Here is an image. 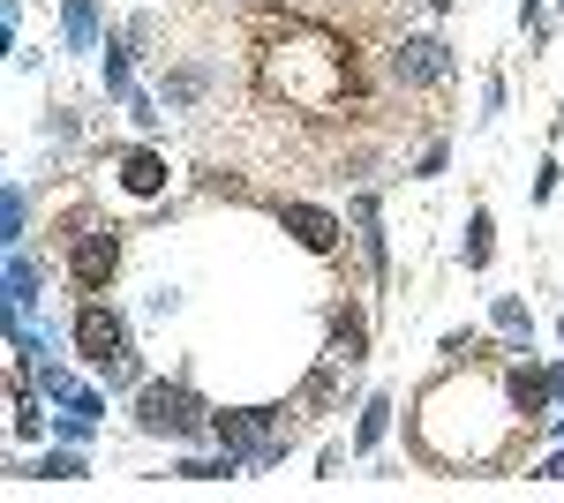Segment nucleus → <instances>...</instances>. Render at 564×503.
I'll return each mask as SVG.
<instances>
[{"mask_svg": "<svg viewBox=\"0 0 564 503\" xmlns=\"http://www.w3.org/2000/svg\"><path fill=\"white\" fill-rule=\"evenodd\" d=\"M257 76L302 113H339L354 98V45L316 15H257Z\"/></svg>", "mask_w": 564, "mask_h": 503, "instance_id": "1", "label": "nucleus"}, {"mask_svg": "<svg viewBox=\"0 0 564 503\" xmlns=\"http://www.w3.org/2000/svg\"><path fill=\"white\" fill-rule=\"evenodd\" d=\"M512 420H520V406H512V391L497 376H444V383L422 391L414 436L444 466H489V459H505Z\"/></svg>", "mask_w": 564, "mask_h": 503, "instance_id": "2", "label": "nucleus"}, {"mask_svg": "<svg viewBox=\"0 0 564 503\" xmlns=\"http://www.w3.org/2000/svg\"><path fill=\"white\" fill-rule=\"evenodd\" d=\"M135 428H143V436L188 444V436L212 428V414H204V398H196L188 383H143V391H135Z\"/></svg>", "mask_w": 564, "mask_h": 503, "instance_id": "3", "label": "nucleus"}, {"mask_svg": "<svg viewBox=\"0 0 564 503\" xmlns=\"http://www.w3.org/2000/svg\"><path fill=\"white\" fill-rule=\"evenodd\" d=\"M76 353H84L90 369L106 376L113 361H129V324H121L113 308H98V300H84V308H76Z\"/></svg>", "mask_w": 564, "mask_h": 503, "instance_id": "4", "label": "nucleus"}, {"mask_svg": "<svg viewBox=\"0 0 564 503\" xmlns=\"http://www.w3.org/2000/svg\"><path fill=\"white\" fill-rule=\"evenodd\" d=\"M113 263H121V233H113V226H76V233H68V278H76L84 294H98V286L113 278Z\"/></svg>", "mask_w": 564, "mask_h": 503, "instance_id": "5", "label": "nucleus"}, {"mask_svg": "<svg viewBox=\"0 0 564 503\" xmlns=\"http://www.w3.org/2000/svg\"><path fill=\"white\" fill-rule=\"evenodd\" d=\"M391 76L414 90H436L444 76H452V45L444 39H399L391 45Z\"/></svg>", "mask_w": 564, "mask_h": 503, "instance_id": "6", "label": "nucleus"}, {"mask_svg": "<svg viewBox=\"0 0 564 503\" xmlns=\"http://www.w3.org/2000/svg\"><path fill=\"white\" fill-rule=\"evenodd\" d=\"M279 226H286L308 255H332V249H339V218H332V210H316V204H279Z\"/></svg>", "mask_w": 564, "mask_h": 503, "instance_id": "7", "label": "nucleus"}, {"mask_svg": "<svg viewBox=\"0 0 564 503\" xmlns=\"http://www.w3.org/2000/svg\"><path fill=\"white\" fill-rule=\"evenodd\" d=\"M39 294H45V263L15 249V255H8V308H15V316H31V300H39Z\"/></svg>", "mask_w": 564, "mask_h": 503, "instance_id": "8", "label": "nucleus"}, {"mask_svg": "<svg viewBox=\"0 0 564 503\" xmlns=\"http://www.w3.org/2000/svg\"><path fill=\"white\" fill-rule=\"evenodd\" d=\"M121 188H129V196H159V188H166V158H159V151H129V158H121Z\"/></svg>", "mask_w": 564, "mask_h": 503, "instance_id": "9", "label": "nucleus"}, {"mask_svg": "<svg viewBox=\"0 0 564 503\" xmlns=\"http://www.w3.org/2000/svg\"><path fill=\"white\" fill-rule=\"evenodd\" d=\"M489 316H497V331L512 338V353H527V338H534V308H527L520 294H497V308H489Z\"/></svg>", "mask_w": 564, "mask_h": 503, "instance_id": "10", "label": "nucleus"}, {"mask_svg": "<svg viewBox=\"0 0 564 503\" xmlns=\"http://www.w3.org/2000/svg\"><path fill=\"white\" fill-rule=\"evenodd\" d=\"M61 23H68V45L90 53V45H98V0H68V8H61Z\"/></svg>", "mask_w": 564, "mask_h": 503, "instance_id": "11", "label": "nucleus"}, {"mask_svg": "<svg viewBox=\"0 0 564 503\" xmlns=\"http://www.w3.org/2000/svg\"><path fill=\"white\" fill-rule=\"evenodd\" d=\"M384 428H391V398H369L361 420H354V451H377V444H384Z\"/></svg>", "mask_w": 564, "mask_h": 503, "instance_id": "12", "label": "nucleus"}, {"mask_svg": "<svg viewBox=\"0 0 564 503\" xmlns=\"http://www.w3.org/2000/svg\"><path fill=\"white\" fill-rule=\"evenodd\" d=\"M0 226H8V249H23V226H31V188L23 181H8V218Z\"/></svg>", "mask_w": 564, "mask_h": 503, "instance_id": "13", "label": "nucleus"}, {"mask_svg": "<svg viewBox=\"0 0 564 503\" xmlns=\"http://www.w3.org/2000/svg\"><path fill=\"white\" fill-rule=\"evenodd\" d=\"M489 233H497V226H489V210H475V218H467V271H481V263H489V249H497V241H489Z\"/></svg>", "mask_w": 564, "mask_h": 503, "instance_id": "14", "label": "nucleus"}, {"mask_svg": "<svg viewBox=\"0 0 564 503\" xmlns=\"http://www.w3.org/2000/svg\"><path fill=\"white\" fill-rule=\"evenodd\" d=\"M361 346H369V324H361V316H339V353H347V361H361Z\"/></svg>", "mask_w": 564, "mask_h": 503, "instance_id": "15", "label": "nucleus"}, {"mask_svg": "<svg viewBox=\"0 0 564 503\" xmlns=\"http://www.w3.org/2000/svg\"><path fill=\"white\" fill-rule=\"evenodd\" d=\"M39 473H45V481H84V459H68V451H45Z\"/></svg>", "mask_w": 564, "mask_h": 503, "instance_id": "16", "label": "nucleus"}, {"mask_svg": "<svg viewBox=\"0 0 564 503\" xmlns=\"http://www.w3.org/2000/svg\"><path fill=\"white\" fill-rule=\"evenodd\" d=\"M436 173H444V143H430V151H422V166H414V181H436Z\"/></svg>", "mask_w": 564, "mask_h": 503, "instance_id": "17", "label": "nucleus"}, {"mask_svg": "<svg viewBox=\"0 0 564 503\" xmlns=\"http://www.w3.org/2000/svg\"><path fill=\"white\" fill-rule=\"evenodd\" d=\"M542 481H564V451H557V459H550V466H542Z\"/></svg>", "mask_w": 564, "mask_h": 503, "instance_id": "18", "label": "nucleus"}, {"mask_svg": "<svg viewBox=\"0 0 564 503\" xmlns=\"http://www.w3.org/2000/svg\"><path fill=\"white\" fill-rule=\"evenodd\" d=\"M557 8H564V0H557Z\"/></svg>", "mask_w": 564, "mask_h": 503, "instance_id": "19", "label": "nucleus"}]
</instances>
